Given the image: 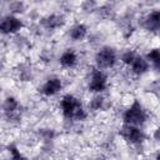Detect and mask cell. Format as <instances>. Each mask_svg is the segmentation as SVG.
Instances as JSON below:
<instances>
[{
	"instance_id": "1",
	"label": "cell",
	"mask_w": 160,
	"mask_h": 160,
	"mask_svg": "<svg viewBox=\"0 0 160 160\" xmlns=\"http://www.w3.org/2000/svg\"><path fill=\"white\" fill-rule=\"evenodd\" d=\"M60 106H61V111L66 119L81 121V120H85L88 116L85 109L82 108L81 101L71 94H68L61 99Z\"/></svg>"
},
{
	"instance_id": "2",
	"label": "cell",
	"mask_w": 160,
	"mask_h": 160,
	"mask_svg": "<svg viewBox=\"0 0 160 160\" xmlns=\"http://www.w3.org/2000/svg\"><path fill=\"white\" fill-rule=\"evenodd\" d=\"M146 111L142 108V105L138 101L134 100V102L125 110L124 112V124L126 125H132V126H140L146 121Z\"/></svg>"
},
{
	"instance_id": "3",
	"label": "cell",
	"mask_w": 160,
	"mask_h": 160,
	"mask_svg": "<svg viewBox=\"0 0 160 160\" xmlns=\"http://www.w3.org/2000/svg\"><path fill=\"white\" fill-rule=\"evenodd\" d=\"M116 60H118L116 51L110 46L101 48L95 55V62H96V68L99 70L112 68L116 64Z\"/></svg>"
},
{
	"instance_id": "4",
	"label": "cell",
	"mask_w": 160,
	"mask_h": 160,
	"mask_svg": "<svg viewBox=\"0 0 160 160\" xmlns=\"http://www.w3.org/2000/svg\"><path fill=\"white\" fill-rule=\"evenodd\" d=\"M120 136L129 144H140L144 141L145 139V134L144 131L139 128V126H132V125H126L124 124V126L120 130Z\"/></svg>"
},
{
	"instance_id": "5",
	"label": "cell",
	"mask_w": 160,
	"mask_h": 160,
	"mask_svg": "<svg viewBox=\"0 0 160 160\" xmlns=\"http://www.w3.org/2000/svg\"><path fill=\"white\" fill-rule=\"evenodd\" d=\"M108 86V76L104 74L102 70L95 69L91 72L90 80H89V90L94 94H100L101 91H104Z\"/></svg>"
},
{
	"instance_id": "6",
	"label": "cell",
	"mask_w": 160,
	"mask_h": 160,
	"mask_svg": "<svg viewBox=\"0 0 160 160\" xmlns=\"http://www.w3.org/2000/svg\"><path fill=\"white\" fill-rule=\"evenodd\" d=\"M22 28V22L15 15H8L0 20V34L2 35H11L20 31Z\"/></svg>"
},
{
	"instance_id": "7",
	"label": "cell",
	"mask_w": 160,
	"mask_h": 160,
	"mask_svg": "<svg viewBox=\"0 0 160 160\" xmlns=\"http://www.w3.org/2000/svg\"><path fill=\"white\" fill-rule=\"evenodd\" d=\"M61 88H62V81L60 80V78L51 76L44 82V85L41 88V92L45 96H52V95L58 94L61 90Z\"/></svg>"
},
{
	"instance_id": "8",
	"label": "cell",
	"mask_w": 160,
	"mask_h": 160,
	"mask_svg": "<svg viewBox=\"0 0 160 160\" xmlns=\"http://www.w3.org/2000/svg\"><path fill=\"white\" fill-rule=\"evenodd\" d=\"M64 24H65V18L62 15H60V14H51V15L45 16L41 20V25L44 28H46V29H50V30L59 29Z\"/></svg>"
},
{
	"instance_id": "9",
	"label": "cell",
	"mask_w": 160,
	"mask_h": 160,
	"mask_svg": "<svg viewBox=\"0 0 160 160\" xmlns=\"http://www.w3.org/2000/svg\"><path fill=\"white\" fill-rule=\"evenodd\" d=\"M144 26L150 31H156L160 26V11L154 10L150 14H148L144 19Z\"/></svg>"
},
{
	"instance_id": "10",
	"label": "cell",
	"mask_w": 160,
	"mask_h": 160,
	"mask_svg": "<svg viewBox=\"0 0 160 160\" xmlns=\"http://www.w3.org/2000/svg\"><path fill=\"white\" fill-rule=\"evenodd\" d=\"M2 110L6 114V116L10 119V118H14V116H18V112H19V102L15 98L12 96H9L4 100V104H2Z\"/></svg>"
},
{
	"instance_id": "11",
	"label": "cell",
	"mask_w": 160,
	"mask_h": 160,
	"mask_svg": "<svg viewBox=\"0 0 160 160\" xmlns=\"http://www.w3.org/2000/svg\"><path fill=\"white\" fill-rule=\"evenodd\" d=\"M59 62H60V65L62 68H74L76 65V62H78V56H76L74 50L68 49L59 58Z\"/></svg>"
},
{
	"instance_id": "12",
	"label": "cell",
	"mask_w": 160,
	"mask_h": 160,
	"mask_svg": "<svg viewBox=\"0 0 160 160\" xmlns=\"http://www.w3.org/2000/svg\"><path fill=\"white\" fill-rule=\"evenodd\" d=\"M130 66H131V71H132L134 74H136V75H142V74H145V72L149 70L150 64L148 62V60H146L145 58L138 55V56L135 58V60L131 62Z\"/></svg>"
},
{
	"instance_id": "13",
	"label": "cell",
	"mask_w": 160,
	"mask_h": 160,
	"mask_svg": "<svg viewBox=\"0 0 160 160\" xmlns=\"http://www.w3.org/2000/svg\"><path fill=\"white\" fill-rule=\"evenodd\" d=\"M88 35V28L84 24H76L74 25L70 31H69V36L74 40V41H80L82 40L85 36Z\"/></svg>"
},
{
	"instance_id": "14",
	"label": "cell",
	"mask_w": 160,
	"mask_h": 160,
	"mask_svg": "<svg viewBox=\"0 0 160 160\" xmlns=\"http://www.w3.org/2000/svg\"><path fill=\"white\" fill-rule=\"evenodd\" d=\"M105 106V99L100 94H96L90 101H89V109L92 111H100Z\"/></svg>"
},
{
	"instance_id": "15",
	"label": "cell",
	"mask_w": 160,
	"mask_h": 160,
	"mask_svg": "<svg viewBox=\"0 0 160 160\" xmlns=\"http://www.w3.org/2000/svg\"><path fill=\"white\" fill-rule=\"evenodd\" d=\"M145 59L148 60L149 64H151L154 68L158 69L159 65H160V51H159V49H151L148 52V55H146Z\"/></svg>"
},
{
	"instance_id": "16",
	"label": "cell",
	"mask_w": 160,
	"mask_h": 160,
	"mask_svg": "<svg viewBox=\"0 0 160 160\" xmlns=\"http://www.w3.org/2000/svg\"><path fill=\"white\" fill-rule=\"evenodd\" d=\"M138 56V54L136 52H134L132 50H128V51H125L124 54H122V56H121V61L124 62V64H126V65H131V62L135 60V58Z\"/></svg>"
},
{
	"instance_id": "17",
	"label": "cell",
	"mask_w": 160,
	"mask_h": 160,
	"mask_svg": "<svg viewBox=\"0 0 160 160\" xmlns=\"http://www.w3.org/2000/svg\"><path fill=\"white\" fill-rule=\"evenodd\" d=\"M9 150H10V154H11V160H29L26 156H24L20 152V150H18V148L15 145H10Z\"/></svg>"
},
{
	"instance_id": "18",
	"label": "cell",
	"mask_w": 160,
	"mask_h": 160,
	"mask_svg": "<svg viewBox=\"0 0 160 160\" xmlns=\"http://www.w3.org/2000/svg\"><path fill=\"white\" fill-rule=\"evenodd\" d=\"M9 8L11 10H14V11H21L22 8H24V4L22 2H12V4H10Z\"/></svg>"
}]
</instances>
